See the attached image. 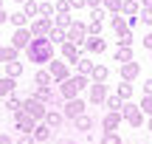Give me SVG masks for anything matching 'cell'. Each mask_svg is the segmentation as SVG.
I'll return each instance as SVG.
<instances>
[{"label": "cell", "mask_w": 152, "mask_h": 144, "mask_svg": "<svg viewBox=\"0 0 152 144\" xmlns=\"http://www.w3.org/2000/svg\"><path fill=\"white\" fill-rule=\"evenodd\" d=\"M85 40H87V23H82V20H73L71 26H68V43L85 45Z\"/></svg>", "instance_id": "obj_6"}, {"label": "cell", "mask_w": 152, "mask_h": 144, "mask_svg": "<svg viewBox=\"0 0 152 144\" xmlns=\"http://www.w3.org/2000/svg\"><path fill=\"white\" fill-rule=\"evenodd\" d=\"M141 11V3L138 0H121V14L124 17H132V14H138Z\"/></svg>", "instance_id": "obj_24"}, {"label": "cell", "mask_w": 152, "mask_h": 144, "mask_svg": "<svg viewBox=\"0 0 152 144\" xmlns=\"http://www.w3.org/2000/svg\"><path fill=\"white\" fill-rule=\"evenodd\" d=\"M121 119H124V122L130 124V127H135V130L144 124V113H141V107H138V105H132L130 99H127L124 105H121Z\"/></svg>", "instance_id": "obj_3"}, {"label": "cell", "mask_w": 152, "mask_h": 144, "mask_svg": "<svg viewBox=\"0 0 152 144\" xmlns=\"http://www.w3.org/2000/svg\"><path fill=\"white\" fill-rule=\"evenodd\" d=\"M113 62H118V65H124V62H132V48H124V45H118L113 54Z\"/></svg>", "instance_id": "obj_23"}, {"label": "cell", "mask_w": 152, "mask_h": 144, "mask_svg": "<svg viewBox=\"0 0 152 144\" xmlns=\"http://www.w3.org/2000/svg\"><path fill=\"white\" fill-rule=\"evenodd\" d=\"M71 23H73L71 11H62V14H56V17H54V26H56V28H68Z\"/></svg>", "instance_id": "obj_31"}, {"label": "cell", "mask_w": 152, "mask_h": 144, "mask_svg": "<svg viewBox=\"0 0 152 144\" xmlns=\"http://www.w3.org/2000/svg\"><path fill=\"white\" fill-rule=\"evenodd\" d=\"M48 71H51V76H54V85L56 82H65V79L71 76V65H68L65 60H51L48 62Z\"/></svg>", "instance_id": "obj_7"}, {"label": "cell", "mask_w": 152, "mask_h": 144, "mask_svg": "<svg viewBox=\"0 0 152 144\" xmlns=\"http://www.w3.org/2000/svg\"><path fill=\"white\" fill-rule=\"evenodd\" d=\"M135 144H141V141H135Z\"/></svg>", "instance_id": "obj_56"}, {"label": "cell", "mask_w": 152, "mask_h": 144, "mask_svg": "<svg viewBox=\"0 0 152 144\" xmlns=\"http://www.w3.org/2000/svg\"><path fill=\"white\" fill-rule=\"evenodd\" d=\"M39 14H42V17H51V20H54V6H51V3H39Z\"/></svg>", "instance_id": "obj_41"}, {"label": "cell", "mask_w": 152, "mask_h": 144, "mask_svg": "<svg viewBox=\"0 0 152 144\" xmlns=\"http://www.w3.org/2000/svg\"><path fill=\"white\" fill-rule=\"evenodd\" d=\"M17 3H26V0H17Z\"/></svg>", "instance_id": "obj_55"}, {"label": "cell", "mask_w": 152, "mask_h": 144, "mask_svg": "<svg viewBox=\"0 0 152 144\" xmlns=\"http://www.w3.org/2000/svg\"><path fill=\"white\" fill-rule=\"evenodd\" d=\"M102 6L110 11V14H118L121 11V0H102Z\"/></svg>", "instance_id": "obj_40"}, {"label": "cell", "mask_w": 152, "mask_h": 144, "mask_svg": "<svg viewBox=\"0 0 152 144\" xmlns=\"http://www.w3.org/2000/svg\"><path fill=\"white\" fill-rule=\"evenodd\" d=\"M73 127H76V130H82V133H90V130H93V119L87 116V113H82V116H76V119H73Z\"/></svg>", "instance_id": "obj_21"}, {"label": "cell", "mask_w": 152, "mask_h": 144, "mask_svg": "<svg viewBox=\"0 0 152 144\" xmlns=\"http://www.w3.org/2000/svg\"><path fill=\"white\" fill-rule=\"evenodd\" d=\"M0 9H3V0H0Z\"/></svg>", "instance_id": "obj_54"}, {"label": "cell", "mask_w": 152, "mask_h": 144, "mask_svg": "<svg viewBox=\"0 0 152 144\" xmlns=\"http://www.w3.org/2000/svg\"><path fill=\"white\" fill-rule=\"evenodd\" d=\"M34 96H37L39 102H45V105L51 107V105H54V99L59 96V90H54V88L48 85V88H37V90H34Z\"/></svg>", "instance_id": "obj_18"}, {"label": "cell", "mask_w": 152, "mask_h": 144, "mask_svg": "<svg viewBox=\"0 0 152 144\" xmlns=\"http://www.w3.org/2000/svg\"><path fill=\"white\" fill-rule=\"evenodd\" d=\"M104 99H107V85L104 82H93L90 85V105H104Z\"/></svg>", "instance_id": "obj_14"}, {"label": "cell", "mask_w": 152, "mask_h": 144, "mask_svg": "<svg viewBox=\"0 0 152 144\" xmlns=\"http://www.w3.org/2000/svg\"><path fill=\"white\" fill-rule=\"evenodd\" d=\"M138 107H141V113H144V116H152V96H141Z\"/></svg>", "instance_id": "obj_38"}, {"label": "cell", "mask_w": 152, "mask_h": 144, "mask_svg": "<svg viewBox=\"0 0 152 144\" xmlns=\"http://www.w3.org/2000/svg\"><path fill=\"white\" fill-rule=\"evenodd\" d=\"M48 40H51V43H65V40H68V28H51V31H48Z\"/></svg>", "instance_id": "obj_30"}, {"label": "cell", "mask_w": 152, "mask_h": 144, "mask_svg": "<svg viewBox=\"0 0 152 144\" xmlns=\"http://www.w3.org/2000/svg\"><path fill=\"white\" fill-rule=\"evenodd\" d=\"M54 9H56V14H62V11H71V3H68V0H59Z\"/></svg>", "instance_id": "obj_44"}, {"label": "cell", "mask_w": 152, "mask_h": 144, "mask_svg": "<svg viewBox=\"0 0 152 144\" xmlns=\"http://www.w3.org/2000/svg\"><path fill=\"white\" fill-rule=\"evenodd\" d=\"M23 73V62H17V60H11V62H6V76H11V79H17Z\"/></svg>", "instance_id": "obj_29"}, {"label": "cell", "mask_w": 152, "mask_h": 144, "mask_svg": "<svg viewBox=\"0 0 152 144\" xmlns=\"http://www.w3.org/2000/svg\"><path fill=\"white\" fill-rule=\"evenodd\" d=\"M59 144H76V139H62Z\"/></svg>", "instance_id": "obj_52"}, {"label": "cell", "mask_w": 152, "mask_h": 144, "mask_svg": "<svg viewBox=\"0 0 152 144\" xmlns=\"http://www.w3.org/2000/svg\"><path fill=\"white\" fill-rule=\"evenodd\" d=\"M31 37H34V34H31V28H26V26H23V28H17V31H14V37H11V45H14L17 51H23V48H28Z\"/></svg>", "instance_id": "obj_12"}, {"label": "cell", "mask_w": 152, "mask_h": 144, "mask_svg": "<svg viewBox=\"0 0 152 144\" xmlns=\"http://www.w3.org/2000/svg\"><path fill=\"white\" fill-rule=\"evenodd\" d=\"M110 26H113V31H115V34L127 31V17L118 11V14H113V17H110Z\"/></svg>", "instance_id": "obj_27"}, {"label": "cell", "mask_w": 152, "mask_h": 144, "mask_svg": "<svg viewBox=\"0 0 152 144\" xmlns=\"http://www.w3.org/2000/svg\"><path fill=\"white\" fill-rule=\"evenodd\" d=\"M6 20H9V14H6V11L0 9V23H6Z\"/></svg>", "instance_id": "obj_51"}, {"label": "cell", "mask_w": 152, "mask_h": 144, "mask_svg": "<svg viewBox=\"0 0 152 144\" xmlns=\"http://www.w3.org/2000/svg\"><path fill=\"white\" fill-rule=\"evenodd\" d=\"M0 144H14V139H9L6 133H0Z\"/></svg>", "instance_id": "obj_49"}, {"label": "cell", "mask_w": 152, "mask_h": 144, "mask_svg": "<svg viewBox=\"0 0 152 144\" xmlns=\"http://www.w3.org/2000/svg\"><path fill=\"white\" fill-rule=\"evenodd\" d=\"M87 110V102L85 99H79V96H76V99H68L65 105H62V116L68 119V122H73L76 116H82V113Z\"/></svg>", "instance_id": "obj_5"}, {"label": "cell", "mask_w": 152, "mask_h": 144, "mask_svg": "<svg viewBox=\"0 0 152 144\" xmlns=\"http://www.w3.org/2000/svg\"><path fill=\"white\" fill-rule=\"evenodd\" d=\"M121 105H124V102H121L118 96H107V99H104V107H107V110H118L121 113Z\"/></svg>", "instance_id": "obj_35"}, {"label": "cell", "mask_w": 152, "mask_h": 144, "mask_svg": "<svg viewBox=\"0 0 152 144\" xmlns=\"http://www.w3.org/2000/svg\"><path fill=\"white\" fill-rule=\"evenodd\" d=\"M14 144H37L31 133H20V139H14Z\"/></svg>", "instance_id": "obj_43"}, {"label": "cell", "mask_w": 152, "mask_h": 144, "mask_svg": "<svg viewBox=\"0 0 152 144\" xmlns=\"http://www.w3.org/2000/svg\"><path fill=\"white\" fill-rule=\"evenodd\" d=\"M68 3H71V9H85V6H87L85 0H68Z\"/></svg>", "instance_id": "obj_47"}, {"label": "cell", "mask_w": 152, "mask_h": 144, "mask_svg": "<svg viewBox=\"0 0 152 144\" xmlns=\"http://www.w3.org/2000/svg\"><path fill=\"white\" fill-rule=\"evenodd\" d=\"M104 48H107V43L102 40V34H87V40H85V51L87 54H102Z\"/></svg>", "instance_id": "obj_13"}, {"label": "cell", "mask_w": 152, "mask_h": 144, "mask_svg": "<svg viewBox=\"0 0 152 144\" xmlns=\"http://www.w3.org/2000/svg\"><path fill=\"white\" fill-rule=\"evenodd\" d=\"M6 110H9V113H17V110H23V99H17L14 93H11V96H6Z\"/></svg>", "instance_id": "obj_32"}, {"label": "cell", "mask_w": 152, "mask_h": 144, "mask_svg": "<svg viewBox=\"0 0 152 144\" xmlns=\"http://www.w3.org/2000/svg\"><path fill=\"white\" fill-rule=\"evenodd\" d=\"M23 110H26L34 122H42L45 113H48V105H45V102H39L37 96H28V99H23Z\"/></svg>", "instance_id": "obj_4"}, {"label": "cell", "mask_w": 152, "mask_h": 144, "mask_svg": "<svg viewBox=\"0 0 152 144\" xmlns=\"http://www.w3.org/2000/svg\"><path fill=\"white\" fill-rule=\"evenodd\" d=\"M9 23H11L14 28H23V26L28 23V17H26V11H14V14H9Z\"/></svg>", "instance_id": "obj_33"}, {"label": "cell", "mask_w": 152, "mask_h": 144, "mask_svg": "<svg viewBox=\"0 0 152 144\" xmlns=\"http://www.w3.org/2000/svg\"><path fill=\"white\" fill-rule=\"evenodd\" d=\"M23 11H26V17H37L39 14V6L34 3V0H26V3H23Z\"/></svg>", "instance_id": "obj_36"}, {"label": "cell", "mask_w": 152, "mask_h": 144, "mask_svg": "<svg viewBox=\"0 0 152 144\" xmlns=\"http://www.w3.org/2000/svg\"><path fill=\"white\" fill-rule=\"evenodd\" d=\"M115 96H118L121 102L132 99V82H124V79H121V82H118V88H115Z\"/></svg>", "instance_id": "obj_25"}, {"label": "cell", "mask_w": 152, "mask_h": 144, "mask_svg": "<svg viewBox=\"0 0 152 144\" xmlns=\"http://www.w3.org/2000/svg\"><path fill=\"white\" fill-rule=\"evenodd\" d=\"M93 68H96V62H93L90 57H82V60L76 62V73H82V76H90Z\"/></svg>", "instance_id": "obj_20"}, {"label": "cell", "mask_w": 152, "mask_h": 144, "mask_svg": "<svg viewBox=\"0 0 152 144\" xmlns=\"http://www.w3.org/2000/svg\"><path fill=\"white\" fill-rule=\"evenodd\" d=\"M62 60H65L68 65H71V62L76 65V62L82 60V48L76 43H68V40H65V43H62Z\"/></svg>", "instance_id": "obj_10"}, {"label": "cell", "mask_w": 152, "mask_h": 144, "mask_svg": "<svg viewBox=\"0 0 152 144\" xmlns=\"http://www.w3.org/2000/svg\"><path fill=\"white\" fill-rule=\"evenodd\" d=\"M138 3H141V0H138Z\"/></svg>", "instance_id": "obj_57"}, {"label": "cell", "mask_w": 152, "mask_h": 144, "mask_svg": "<svg viewBox=\"0 0 152 144\" xmlns=\"http://www.w3.org/2000/svg\"><path fill=\"white\" fill-rule=\"evenodd\" d=\"M132 40H135V37H132V28H127V31L118 34V40H115V43L124 45V48H132Z\"/></svg>", "instance_id": "obj_34"}, {"label": "cell", "mask_w": 152, "mask_h": 144, "mask_svg": "<svg viewBox=\"0 0 152 144\" xmlns=\"http://www.w3.org/2000/svg\"><path fill=\"white\" fill-rule=\"evenodd\" d=\"M31 136H34V141H37V144H45V141L54 139V130H51L45 122H37V127H34V133H31Z\"/></svg>", "instance_id": "obj_16"}, {"label": "cell", "mask_w": 152, "mask_h": 144, "mask_svg": "<svg viewBox=\"0 0 152 144\" xmlns=\"http://www.w3.org/2000/svg\"><path fill=\"white\" fill-rule=\"evenodd\" d=\"M149 54H152V51H149Z\"/></svg>", "instance_id": "obj_58"}, {"label": "cell", "mask_w": 152, "mask_h": 144, "mask_svg": "<svg viewBox=\"0 0 152 144\" xmlns=\"http://www.w3.org/2000/svg\"><path fill=\"white\" fill-rule=\"evenodd\" d=\"M144 48H147V51H152V31L147 34V37H144Z\"/></svg>", "instance_id": "obj_48"}, {"label": "cell", "mask_w": 152, "mask_h": 144, "mask_svg": "<svg viewBox=\"0 0 152 144\" xmlns=\"http://www.w3.org/2000/svg\"><path fill=\"white\" fill-rule=\"evenodd\" d=\"M34 85H37V88H48V85H54V76H51L48 68H39V71L34 73Z\"/></svg>", "instance_id": "obj_19"}, {"label": "cell", "mask_w": 152, "mask_h": 144, "mask_svg": "<svg viewBox=\"0 0 152 144\" xmlns=\"http://www.w3.org/2000/svg\"><path fill=\"white\" fill-rule=\"evenodd\" d=\"M14 88H17V79H11V76H0V96H11L14 93Z\"/></svg>", "instance_id": "obj_22"}, {"label": "cell", "mask_w": 152, "mask_h": 144, "mask_svg": "<svg viewBox=\"0 0 152 144\" xmlns=\"http://www.w3.org/2000/svg\"><path fill=\"white\" fill-rule=\"evenodd\" d=\"M34 127H37V122H34L26 110L14 113V130H20V133H34Z\"/></svg>", "instance_id": "obj_8"}, {"label": "cell", "mask_w": 152, "mask_h": 144, "mask_svg": "<svg viewBox=\"0 0 152 144\" xmlns=\"http://www.w3.org/2000/svg\"><path fill=\"white\" fill-rule=\"evenodd\" d=\"M144 96H152V79H144Z\"/></svg>", "instance_id": "obj_46"}, {"label": "cell", "mask_w": 152, "mask_h": 144, "mask_svg": "<svg viewBox=\"0 0 152 144\" xmlns=\"http://www.w3.org/2000/svg\"><path fill=\"white\" fill-rule=\"evenodd\" d=\"M138 20H141L144 26H152V6H144V9L138 11Z\"/></svg>", "instance_id": "obj_37"}, {"label": "cell", "mask_w": 152, "mask_h": 144, "mask_svg": "<svg viewBox=\"0 0 152 144\" xmlns=\"http://www.w3.org/2000/svg\"><path fill=\"white\" fill-rule=\"evenodd\" d=\"M87 6H90V9H96V6H102V0H85Z\"/></svg>", "instance_id": "obj_50"}, {"label": "cell", "mask_w": 152, "mask_h": 144, "mask_svg": "<svg viewBox=\"0 0 152 144\" xmlns=\"http://www.w3.org/2000/svg\"><path fill=\"white\" fill-rule=\"evenodd\" d=\"M26 57L34 65H45V62L54 60V43L48 37H31V43L26 48Z\"/></svg>", "instance_id": "obj_1"}, {"label": "cell", "mask_w": 152, "mask_h": 144, "mask_svg": "<svg viewBox=\"0 0 152 144\" xmlns=\"http://www.w3.org/2000/svg\"><path fill=\"white\" fill-rule=\"evenodd\" d=\"M147 127H149V130H152V116H149V122H147Z\"/></svg>", "instance_id": "obj_53"}, {"label": "cell", "mask_w": 152, "mask_h": 144, "mask_svg": "<svg viewBox=\"0 0 152 144\" xmlns=\"http://www.w3.org/2000/svg\"><path fill=\"white\" fill-rule=\"evenodd\" d=\"M121 122H124V119H121L118 110H107L104 119H102V127H104V133H115V130L121 127Z\"/></svg>", "instance_id": "obj_9"}, {"label": "cell", "mask_w": 152, "mask_h": 144, "mask_svg": "<svg viewBox=\"0 0 152 144\" xmlns=\"http://www.w3.org/2000/svg\"><path fill=\"white\" fill-rule=\"evenodd\" d=\"M42 122H45V124H48V127H51V130H59V127H62V124H65V122H68V119H65V116H62V110H54V107H48V113H45V119H42Z\"/></svg>", "instance_id": "obj_15"}, {"label": "cell", "mask_w": 152, "mask_h": 144, "mask_svg": "<svg viewBox=\"0 0 152 144\" xmlns=\"http://www.w3.org/2000/svg\"><path fill=\"white\" fill-rule=\"evenodd\" d=\"M17 54H20V51L14 48V45H0V62H11V60H17Z\"/></svg>", "instance_id": "obj_26"}, {"label": "cell", "mask_w": 152, "mask_h": 144, "mask_svg": "<svg viewBox=\"0 0 152 144\" xmlns=\"http://www.w3.org/2000/svg\"><path fill=\"white\" fill-rule=\"evenodd\" d=\"M138 23H141V20H138V14H132V17H127V28H135Z\"/></svg>", "instance_id": "obj_45"}, {"label": "cell", "mask_w": 152, "mask_h": 144, "mask_svg": "<svg viewBox=\"0 0 152 144\" xmlns=\"http://www.w3.org/2000/svg\"><path fill=\"white\" fill-rule=\"evenodd\" d=\"M87 34H102V20H90L87 23Z\"/></svg>", "instance_id": "obj_42"}, {"label": "cell", "mask_w": 152, "mask_h": 144, "mask_svg": "<svg viewBox=\"0 0 152 144\" xmlns=\"http://www.w3.org/2000/svg\"><path fill=\"white\" fill-rule=\"evenodd\" d=\"M51 28H54V20H51V17H37V20L31 23V34L34 37H48Z\"/></svg>", "instance_id": "obj_11"}, {"label": "cell", "mask_w": 152, "mask_h": 144, "mask_svg": "<svg viewBox=\"0 0 152 144\" xmlns=\"http://www.w3.org/2000/svg\"><path fill=\"white\" fill-rule=\"evenodd\" d=\"M87 79H90V76H82V73H71L65 82H59V88H56V90H59V96H62L65 102H68V99H76V96H79L85 88H90V85H87Z\"/></svg>", "instance_id": "obj_2"}, {"label": "cell", "mask_w": 152, "mask_h": 144, "mask_svg": "<svg viewBox=\"0 0 152 144\" xmlns=\"http://www.w3.org/2000/svg\"><path fill=\"white\" fill-rule=\"evenodd\" d=\"M107 76H110V68H107V65H99V62H96V68H93L90 79H93V82H104Z\"/></svg>", "instance_id": "obj_28"}, {"label": "cell", "mask_w": 152, "mask_h": 144, "mask_svg": "<svg viewBox=\"0 0 152 144\" xmlns=\"http://www.w3.org/2000/svg\"><path fill=\"white\" fill-rule=\"evenodd\" d=\"M121 68V79L124 82H132V79H138V73H141V65L138 62H124V65H118Z\"/></svg>", "instance_id": "obj_17"}, {"label": "cell", "mask_w": 152, "mask_h": 144, "mask_svg": "<svg viewBox=\"0 0 152 144\" xmlns=\"http://www.w3.org/2000/svg\"><path fill=\"white\" fill-rule=\"evenodd\" d=\"M99 144H124V141H121L118 133H104L102 139H99Z\"/></svg>", "instance_id": "obj_39"}]
</instances>
